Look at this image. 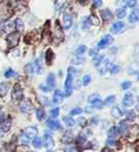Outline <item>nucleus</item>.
<instances>
[{"mask_svg": "<svg viewBox=\"0 0 139 152\" xmlns=\"http://www.w3.org/2000/svg\"><path fill=\"white\" fill-rule=\"evenodd\" d=\"M46 152H53V151H51V150H48V151H46Z\"/></svg>", "mask_w": 139, "mask_h": 152, "instance_id": "obj_56", "label": "nucleus"}, {"mask_svg": "<svg viewBox=\"0 0 139 152\" xmlns=\"http://www.w3.org/2000/svg\"><path fill=\"white\" fill-rule=\"evenodd\" d=\"M99 95H97V94H93V95H91L90 97H88V102H90V103H92L93 101H94L95 99H97V98H99Z\"/></svg>", "mask_w": 139, "mask_h": 152, "instance_id": "obj_44", "label": "nucleus"}, {"mask_svg": "<svg viewBox=\"0 0 139 152\" xmlns=\"http://www.w3.org/2000/svg\"><path fill=\"white\" fill-rule=\"evenodd\" d=\"M72 26V17L68 13H65L64 15V28L69 29Z\"/></svg>", "mask_w": 139, "mask_h": 152, "instance_id": "obj_13", "label": "nucleus"}, {"mask_svg": "<svg viewBox=\"0 0 139 152\" xmlns=\"http://www.w3.org/2000/svg\"><path fill=\"white\" fill-rule=\"evenodd\" d=\"M93 5L96 8H99L102 5V0H93Z\"/></svg>", "mask_w": 139, "mask_h": 152, "instance_id": "obj_45", "label": "nucleus"}, {"mask_svg": "<svg viewBox=\"0 0 139 152\" xmlns=\"http://www.w3.org/2000/svg\"><path fill=\"white\" fill-rule=\"evenodd\" d=\"M91 82V76L90 75H85L83 78H82V83L84 86H87Z\"/></svg>", "mask_w": 139, "mask_h": 152, "instance_id": "obj_37", "label": "nucleus"}, {"mask_svg": "<svg viewBox=\"0 0 139 152\" xmlns=\"http://www.w3.org/2000/svg\"><path fill=\"white\" fill-rule=\"evenodd\" d=\"M43 144L45 145V148H50L54 145V140L49 134H45L44 135V139H43Z\"/></svg>", "mask_w": 139, "mask_h": 152, "instance_id": "obj_9", "label": "nucleus"}, {"mask_svg": "<svg viewBox=\"0 0 139 152\" xmlns=\"http://www.w3.org/2000/svg\"><path fill=\"white\" fill-rule=\"evenodd\" d=\"M116 102V97L115 95H109L108 97H106V99L104 100V104L106 106H111Z\"/></svg>", "mask_w": 139, "mask_h": 152, "instance_id": "obj_29", "label": "nucleus"}, {"mask_svg": "<svg viewBox=\"0 0 139 152\" xmlns=\"http://www.w3.org/2000/svg\"><path fill=\"white\" fill-rule=\"evenodd\" d=\"M107 144L108 145H116V142L113 140V139H110V140H108L107 141Z\"/></svg>", "mask_w": 139, "mask_h": 152, "instance_id": "obj_51", "label": "nucleus"}, {"mask_svg": "<svg viewBox=\"0 0 139 152\" xmlns=\"http://www.w3.org/2000/svg\"><path fill=\"white\" fill-rule=\"evenodd\" d=\"M131 86H132V82L129 81V80H127V81H124V82L121 83V88L123 90H127V89L130 88Z\"/></svg>", "mask_w": 139, "mask_h": 152, "instance_id": "obj_40", "label": "nucleus"}, {"mask_svg": "<svg viewBox=\"0 0 139 152\" xmlns=\"http://www.w3.org/2000/svg\"><path fill=\"white\" fill-rule=\"evenodd\" d=\"M14 28V25L12 23V22H9V23H7L6 25H4V28H3V29H4V31H6V32H11L12 30Z\"/></svg>", "mask_w": 139, "mask_h": 152, "instance_id": "obj_31", "label": "nucleus"}, {"mask_svg": "<svg viewBox=\"0 0 139 152\" xmlns=\"http://www.w3.org/2000/svg\"><path fill=\"white\" fill-rule=\"evenodd\" d=\"M15 28H16V29L18 30V32H22V31H24V28H25V27H24V23H23V21L20 18H17L16 20H15Z\"/></svg>", "mask_w": 139, "mask_h": 152, "instance_id": "obj_21", "label": "nucleus"}, {"mask_svg": "<svg viewBox=\"0 0 139 152\" xmlns=\"http://www.w3.org/2000/svg\"><path fill=\"white\" fill-rule=\"evenodd\" d=\"M108 65H109V62H108V60H104V62H102L100 64L97 65V71H99V73L101 75L105 74L106 70L108 68Z\"/></svg>", "mask_w": 139, "mask_h": 152, "instance_id": "obj_15", "label": "nucleus"}, {"mask_svg": "<svg viewBox=\"0 0 139 152\" xmlns=\"http://www.w3.org/2000/svg\"><path fill=\"white\" fill-rule=\"evenodd\" d=\"M4 118H5V116H4V111L0 110V123H3V122H4Z\"/></svg>", "mask_w": 139, "mask_h": 152, "instance_id": "obj_49", "label": "nucleus"}, {"mask_svg": "<svg viewBox=\"0 0 139 152\" xmlns=\"http://www.w3.org/2000/svg\"><path fill=\"white\" fill-rule=\"evenodd\" d=\"M119 69L120 67L118 66V65H115V64H112L111 66H110V73L111 74H116L119 72Z\"/></svg>", "mask_w": 139, "mask_h": 152, "instance_id": "obj_36", "label": "nucleus"}, {"mask_svg": "<svg viewBox=\"0 0 139 152\" xmlns=\"http://www.w3.org/2000/svg\"><path fill=\"white\" fill-rule=\"evenodd\" d=\"M46 83L49 86L50 88H54L55 87V84H56V81H55V76L54 74H49L48 76V79H46Z\"/></svg>", "mask_w": 139, "mask_h": 152, "instance_id": "obj_20", "label": "nucleus"}, {"mask_svg": "<svg viewBox=\"0 0 139 152\" xmlns=\"http://www.w3.org/2000/svg\"><path fill=\"white\" fill-rule=\"evenodd\" d=\"M103 59H104V56L103 55H97L93 59V64L95 66H97L99 64H100L102 62H103Z\"/></svg>", "mask_w": 139, "mask_h": 152, "instance_id": "obj_22", "label": "nucleus"}, {"mask_svg": "<svg viewBox=\"0 0 139 152\" xmlns=\"http://www.w3.org/2000/svg\"><path fill=\"white\" fill-rule=\"evenodd\" d=\"M20 111L24 113H30L33 111V106L30 103V101L23 99L20 103Z\"/></svg>", "mask_w": 139, "mask_h": 152, "instance_id": "obj_5", "label": "nucleus"}, {"mask_svg": "<svg viewBox=\"0 0 139 152\" xmlns=\"http://www.w3.org/2000/svg\"><path fill=\"white\" fill-rule=\"evenodd\" d=\"M53 59H54V53H53V51L51 49H48V51H46V53H45V60H46V63H48V64H50Z\"/></svg>", "mask_w": 139, "mask_h": 152, "instance_id": "obj_23", "label": "nucleus"}, {"mask_svg": "<svg viewBox=\"0 0 139 152\" xmlns=\"http://www.w3.org/2000/svg\"><path fill=\"white\" fill-rule=\"evenodd\" d=\"M16 74H15V72L12 70V69H9L6 73H5V77L6 78H12V77H13V76H15Z\"/></svg>", "mask_w": 139, "mask_h": 152, "instance_id": "obj_41", "label": "nucleus"}, {"mask_svg": "<svg viewBox=\"0 0 139 152\" xmlns=\"http://www.w3.org/2000/svg\"><path fill=\"white\" fill-rule=\"evenodd\" d=\"M78 1L80 3V4H85L87 2V0H78Z\"/></svg>", "mask_w": 139, "mask_h": 152, "instance_id": "obj_54", "label": "nucleus"}, {"mask_svg": "<svg viewBox=\"0 0 139 152\" xmlns=\"http://www.w3.org/2000/svg\"><path fill=\"white\" fill-rule=\"evenodd\" d=\"M97 51H99V49H97V48L91 49L89 51V54H90V56H92V57H95V56L97 55Z\"/></svg>", "mask_w": 139, "mask_h": 152, "instance_id": "obj_46", "label": "nucleus"}, {"mask_svg": "<svg viewBox=\"0 0 139 152\" xmlns=\"http://www.w3.org/2000/svg\"><path fill=\"white\" fill-rule=\"evenodd\" d=\"M19 40H20V34L18 32L10 33L8 38H7V42H8V44H9V47L10 48L15 47L19 44Z\"/></svg>", "mask_w": 139, "mask_h": 152, "instance_id": "obj_4", "label": "nucleus"}, {"mask_svg": "<svg viewBox=\"0 0 139 152\" xmlns=\"http://www.w3.org/2000/svg\"><path fill=\"white\" fill-rule=\"evenodd\" d=\"M113 41H114V38H113L112 35H110V34L105 35V36L99 41V44H97V49H103V48H106V47H108V45L113 43Z\"/></svg>", "mask_w": 139, "mask_h": 152, "instance_id": "obj_6", "label": "nucleus"}, {"mask_svg": "<svg viewBox=\"0 0 139 152\" xmlns=\"http://www.w3.org/2000/svg\"><path fill=\"white\" fill-rule=\"evenodd\" d=\"M59 113H60V109L59 108H54V109H52L50 111V115L52 116L53 118H56L59 115Z\"/></svg>", "mask_w": 139, "mask_h": 152, "instance_id": "obj_39", "label": "nucleus"}, {"mask_svg": "<svg viewBox=\"0 0 139 152\" xmlns=\"http://www.w3.org/2000/svg\"><path fill=\"white\" fill-rule=\"evenodd\" d=\"M23 134L29 140V139H32V138L35 137L36 135H37V129H36L35 127H29V128H27V129L24 130Z\"/></svg>", "mask_w": 139, "mask_h": 152, "instance_id": "obj_7", "label": "nucleus"}, {"mask_svg": "<svg viewBox=\"0 0 139 152\" xmlns=\"http://www.w3.org/2000/svg\"><path fill=\"white\" fill-rule=\"evenodd\" d=\"M10 89V84L7 82L0 83V97H5Z\"/></svg>", "mask_w": 139, "mask_h": 152, "instance_id": "obj_17", "label": "nucleus"}, {"mask_svg": "<svg viewBox=\"0 0 139 152\" xmlns=\"http://www.w3.org/2000/svg\"><path fill=\"white\" fill-rule=\"evenodd\" d=\"M123 28H124V23H122V22L114 23V24L112 25V27H111V32H113V33H118L119 31H121Z\"/></svg>", "mask_w": 139, "mask_h": 152, "instance_id": "obj_12", "label": "nucleus"}, {"mask_svg": "<svg viewBox=\"0 0 139 152\" xmlns=\"http://www.w3.org/2000/svg\"><path fill=\"white\" fill-rule=\"evenodd\" d=\"M136 75H137V79L139 80V72H138V73H137Z\"/></svg>", "mask_w": 139, "mask_h": 152, "instance_id": "obj_55", "label": "nucleus"}, {"mask_svg": "<svg viewBox=\"0 0 139 152\" xmlns=\"http://www.w3.org/2000/svg\"><path fill=\"white\" fill-rule=\"evenodd\" d=\"M118 133V129L116 128V127H113V128L110 129V130L108 131V135H109L110 139H114Z\"/></svg>", "mask_w": 139, "mask_h": 152, "instance_id": "obj_27", "label": "nucleus"}, {"mask_svg": "<svg viewBox=\"0 0 139 152\" xmlns=\"http://www.w3.org/2000/svg\"><path fill=\"white\" fill-rule=\"evenodd\" d=\"M85 51H86V47H85V45H80V47L77 48V50H76V55L77 56L82 55Z\"/></svg>", "mask_w": 139, "mask_h": 152, "instance_id": "obj_34", "label": "nucleus"}, {"mask_svg": "<svg viewBox=\"0 0 139 152\" xmlns=\"http://www.w3.org/2000/svg\"><path fill=\"white\" fill-rule=\"evenodd\" d=\"M81 111H82V110L80 108H75L70 111V114L71 115H77V114L81 113Z\"/></svg>", "mask_w": 139, "mask_h": 152, "instance_id": "obj_43", "label": "nucleus"}, {"mask_svg": "<svg viewBox=\"0 0 139 152\" xmlns=\"http://www.w3.org/2000/svg\"><path fill=\"white\" fill-rule=\"evenodd\" d=\"M25 72L29 75H32L34 73L42 74L43 73V67H42V64H41V60H35L34 63H28L25 66Z\"/></svg>", "mask_w": 139, "mask_h": 152, "instance_id": "obj_2", "label": "nucleus"}, {"mask_svg": "<svg viewBox=\"0 0 139 152\" xmlns=\"http://www.w3.org/2000/svg\"><path fill=\"white\" fill-rule=\"evenodd\" d=\"M126 12H127L126 9L119 8V9H117L116 11V15L117 18H123V17H125Z\"/></svg>", "mask_w": 139, "mask_h": 152, "instance_id": "obj_25", "label": "nucleus"}, {"mask_svg": "<svg viewBox=\"0 0 139 152\" xmlns=\"http://www.w3.org/2000/svg\"><path fill=\"white\" fill-rule=\"evenodd\" d=\"M100 15H101V18L103 21H110V20H112V18H113V13L110 9H105L103 11H101Z\"/></svg>", "mask_w": 139, "mask_h": 152, "instance_id": "obj_11", "label": "nucleus"}, {"mask_svg": "<svg viewBox=\"0 0 139 152\" xmlns=\"http://www.w3.org/2000/svg\"><path fill=\"white\" fill-rule=\"evenodd\" d=\"M6 132H7V131L5 130L3 128H0V138H2L3 136H4L5 134H6Z\"/></svg>", "mask_w": 139, "mask_h": 152, "instance_id": "obj_50", "label": "nucleus"}, {"mask_svg": "<svg viewBox=\"0 0 139 152\" xmlns=\"http://www.w3.org/2000/svg\"><path fill=\"white\" fill-rule=\"evenodd\" d=\"M125 1V5L129 8H133L136 6L137 1L136 0H124Z\"/></svg>", "mask_w": 139, "mask_h": 152, "instance_id": "obj_35", "label": "nucleus"}, {"mask_svg": "<svg viewBox=\"0 0 139 152\" xmlns=\"http://www.w3.org/2000/svg\"><path fill=\"white\" fill-rule=\"evenodd\" d=\"M32 145L35 148H42V139L40 137H36L32 142Z\"/></svg>", "mask_w": 139, "mask_h": 152, "instance_id": "obj_30", "label": "nucleus"}, {"mask_svg": "<svg viewBox=\"0 0 139 152\" xmlns=\"http://www.w3.org/2000/svg\"><path fill=\"white\" fill-rule=\"evenodd\" d=\"M111 113H112V115L114 116L115 118H118V117H120V116L122 115V113H121L120 109L117 108V107L113 108L112 111H111Z\"/></svg>", "mask_w": 139, "mask_h": 152, "instance_id": "obj_26", "label": "nucleus"}, {"mask_svg": "<svg viewBox=\"0 0 139 152\" xmlns=\"http://www.w3.org/2000/svg\"><path fill=\"white\" fill-rule=\"evenodd\" d=\"M29 139L27 138V137H26V136L24 135V134H22L21 135V142H22V143H24V144H28L29 143Z\"/></svg>", "mask_w": 139, "mask_h": 152, "instance_id": "obj_48", "label": "nucleus"}, {"mask_svg": "<svg viewBox=\"0 0 139 152\" xmlns=\"http://www.w3.org/2000/svg\"><path fill=\"white\" fill-rule=\"evenodd\" d=\"M93 106H94L95 108H97V109H101V107H102V101H101V99L99 97V98H97V99H95L93 102L91 103Z\"/></svg>", "mask_w": 139, "mask_h": 152, "instance_id": "obj_33", "label": "nucleus"}, {"mask_svg": "<svg viewBox=\"0 0 139 152\" xmlns=\"http://www.w3.org/2000/svg\"><path fill=\"white\" fill-rule=\"evenodd\" d=\"M126 118H127L128 121H133V120H135V118H136L135 113L133 111H128L127 114H126Z\"/></svg>", "mask_w": 139, "mask_h": 152, "instance_id": "obj_32", "label": "nucleus"}, {"mask_svg": "<svg viewBox=\"0 0 139 152\" xmlns=\"http://www.w3.org/2000/svg\"><path fill=\"white\" fill-rule=\"evenodd\" d=\"M128 20L130 23H136L139 21V9H133L129 15Z\"/></svg>", "mask_w": 139, "mask_h": 152, "instance_id": "obj_10", "label": "nucleus"}, {"mask_svg": "<svg viewBox=\"0 0 139 152\" xmlns=\"http://www.w3.org/2000/svg\"><path fill=\"white\" fill-rule=\"evenodd\" d=\"M91 25H92L91 19L89 17H86V18L83 19V21H82V26H81V28H82V29H84V30L89 29L90 27H91Z\"/></svg>", "mask_w": 139, "mask_h": 152, "instance_id": "obj_24", "label": "nucleus"}, {"mask_svg": "<svg viewBox=\"0 0 139 152\" xmlns=\"http://www.w3.org/2000/svg\"><path fill=\"white\" fill-rule=\"evenodd\" d=\"M23 97H24V94H23V90L21 88V86L19 84H15L12 89V100L14 102H20L21 100H23Z\"/></svg>", "mask_w": 139, "mask_h": 152, "instance_id": "obj_3", "label": "nucleus"}, {"mask_svg": "<svg viewBox=\"0 0 139 152\" xmlns=\"http://www.w3.org/2000/svg\"><path fill=\"white\" fill-rule=\"evenodd\" d=\"M135 62H136V63L137 64H139V53L136 55V58H135Z\"/></svg>", "mask_w": 139, "mask_h": 152, "instance_id": "obj_52", "label": "nucleus"}, {"mask_svg": "<svg viewBox=\"0 0 139 152\" xmlns=\"http://www.w3.org/2000/svg\"><path fill=\"white\" fill-rule=\"evenodd\" d=\"M102 152H114V151H112V150L109 149V148H105V149L102 150Z\"/></svg>", "mask_w": 139, "mask_h": 152, "instance_id": "obj_53", "label": "nucleus"}, {"mask_svg": "<svg viewBox=\"0 0 139 152\" xmlns=\"http://www.w3.org/2000/svg\"><path fill=\"white\" fill-rule=\"evenodd\" d=\"M85 141H86V138H85V136L83 134H80L78 139H77V142H78V144H80V145L83 144Z\"/></svg>", "mask_w": 139, "mask_h": 152, "instance_id": "obj_42", "label": "nucleus"}, {"mask_svg": "<svg viewBox=\"0 0 139 152\" xmlns=\"http://www.w3.org/2000/svg\"><path fill=\"white\" fill-rule=\"evenodd\" d=\"M122 104L126 108L132 107V106L133 105V97H132V95L131 93H127L124 95V98H123Z\"/></svg>", "mask_w": 139, "mask_h": 152, "instance_id": "obj_8", "label": "nucleus"}, {"mask_svg": "<svg viewBox=\"0 0 139 152\" xmlns=\"http://www.w3.org/2000/svg\"><path fill=\"white\" fill-rule=\"evenodd\" d=\"M63 97H64V95L60 90L55 91L54 95H53V102L54 103H61V100H63Z\"/></svg>", "mask_w": 139, "mask_h": 152, "instance_id": "obj_18", "label": "nucleus"}, {"mask_svg": "<svg viewBox=\"0 0 139 152\" xmlns=\"http://www.w3.org/2000/svg\"><path fill=\"white\" fill-rule=\"evenodd\" d=\"M48 128H50L51 129H54V130L59 129L61 128L59 121L54 120V119H49V120H48Z\"/></svg>", "mask_w": 139, "mask_h": 152, "instance_id": "obj_14", "label": "nucleus"}, {"mask_svg": "<svg viewBox=\"0 0 139 152\" xmlns=\"http://www.w3.org/2000/svg\"><path fill=\"white\" fill-rule=\"evenodd\" d=\"M36 114H37V118L39 120H42L44 118V115H45V113H44V110L42 108H39L36 111Z\"/></svg>", "mask_w": 139, "mask_h": 152, "instance_id": "obj_38", "label": "nucleus"}, {"mask_svg": "<svg viewBox=\"0 0 139 152\" xmlns=\"http://www.w3.org/2000/svg\"><path fill=\"white\" fill-rule=\"evenodd\" d=\"M63 120L65 122V124L67 125L68 127H74L76 125V121L72 118V117H69V116H66V117H64Z\"/></svg>", "mask_w": 139, "mask_h": 152, "instance_id": "obj_28", "label": "nucleus"}, {"mask_svg": "<svg viewBox=\"0 0 139 152\" xmlns=\"http://www.w3.org/2000/svg\"><path fill=\"white\" fill-rule=\"evenodd\" d=\"M79 121H80V125L81 127H84V126L86 125V119H85V118L80 117V118L79 119Z\"/></svg>", "mask_w": 139, "mask_h": 152, "instance_id": "obj_47", "label": "nucleus"}, {"mask_svg": "<svg viewBox=\"0 0 139 152\" xmlns=\"http://www.w3.org/2000/svg\"><path fill=\"white\" fill-rule=\"evenodd\" d=\"M76 74V70L72 67H69L67 70V78L65 79L64 83V90H65V95L68 97L71 95L72 92V87H73V77Z\"/></svg>", "mask_w": 139, "mask_h": 152, "instance_id": "obj_1", "label": "nucleus"}, {"mask_svg": "<svg viewBox=\"0 0 139 152\" xmlns=\"http://www.w3.org/2000/svg\"><path fill=\"white\" fill-rule=\"evenodd\" d=\"M119 130L123 136H127L129 133V126L126 123V121H121L119 124Z\"/></svg>", "mask_w": 139, "mask_h": 152, "instance_id": "obj_16", "label": "nucleus"}, {"mask_svg": "<svg viewBox=\"0 0 139 152\" xmlns=\"http://www.w3.org/2000/svg\"><path fill=\"white\" fill-rule=\"evenodd\" d=\"M72 141H73V134H72V132H70V131H67L64 135L63 139H61V142L64 144H70L72 143Z\"/></svg>", "mask_w": 139, "mask_h": 152, "instance_id": "obj_19", "label": "nucleus"}]
</instances>
